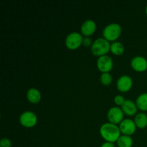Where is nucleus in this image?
Returning <instances> with one entry per match:
<instances>
[{
  "mask_svg": "<svg viewBox=\"0 0 147 147\" xmlns=\"http://www.w3.org/2000/svg\"><path fill=\"white\" fill-rule=\"evenodd\" d=\"M131 67L136 72L142 73L147 70V60L142 56H136L131 62Z\"/></svg>",
  "mask_w": 147,
  "mask_h": 147,
  "instance_id": "10",
  "label": "nucleus"
},
{
  "mask_svg": "<svg viewBox=\"0 0 147 147\" xmlns=\"http://www.w3.org/2000/svg\"><path fill=\"white\" fill-rule=\"evenodd\" d=\"M100 147H115V146H114V144H113V143L106 142L101 145V146Z\"/></svg>",
  "mask_w": 147,
  "mask_h": 147,
  "instance_id": "22",
  "label": "nucleus"
},
{
  "mask_svg": "<svg viewBox=\"0 0 147 147\" xmlns=\"http://www.w3.org/2000/svg\"><path fill=\"white\" fill-rule=\"evenodd\" d=\"M145 11H146V15H147V5H146V9H145Z\"/></svg>",
  "mask_w": 147,
  "mask_h": 147,
  "instance_id": "23",
  "label": "nucleus"
},
{
  "mask_svg": "<svg viewBox=\"0 0 147 147\" xmlns=\"http://www.w3.org/2000/svg\"><path fill=\"white\" fill-rule=\"evenodd\" d=\"M136 104L139 110L142 111H147V93H142L136 100Z\"/></svg>",
  "mask_w": 147,
  "mask_h": 147,
  "instance_id": "15",
  "label": "nucleus"
},
{
  "mask_svg": "<svg viewBox=\"0 0 147 147\" xmlns=\"http://www.w3.org/2000/svg\"><path fill=\"white\" fill-rule=\"evenodd\" d=\"M97 67L102 73H109L113 67L111 57L107 55L99 57L97 60Z\"/></svg>",
  "mask_w": 147,
  "mask_h": 147,
  "instance_id": "7",
  "label": "nucleus"
},
{
  "mask_svg": "<svg viewBox=\"0 0 147 147\" xmlns=\"http://www.w3.org/2000/svg\"><path fill=\"white\" fill-rule=\"evenodd\" d=\"M83 42V37L79 32H72L65 39V46L70 50H76L80 47Z\"/></svg>",
  "mask_w": 147,
  "mask_h": 147,
  "instance_id": "4",
  "label": "nucleus"
},
{
  "mask_svg": "<svg viewBox=\"0 0 147 147\" xmlns=\"http://www.w3.org/2000/svg\"><path fill=\"white\" fill-rule=\"evenodd\" d=\"M124 113L121 109L119 107H112L109 110L107 113V118L109 123L113 124H120L123 120Z\"/></svg>",
  "mask_w": 147,
  "mask_h": 147,
  "instance_id": "6",
  "label": "nucleus"
},
{
  "mask_svg": "<svg viewBox=\"0 0 147 147\" xmlns=\"http://www.w3.org/2000/svg\"><path fill=\"white\" fill-rule=\"evenodd\" d=\"M125 100H126L124 99V98L122 96H121V95H118V96H116L114 98L115 103L116 105H118V106H122L123 104V103L125 102Z\"/></svg>",
  "mask_w": 147,
  "mask_h": 147,
  "instance_id": "20",
  "label": "nucleus"
},
{
  "mask_svg": "<svg viewBox=\"0 0 147 147\" xmlns=\"http://www.w3.org/2000/svg\"><path fill=\"white\" fill-rule=\"evenodd\" d=\"M100 134L106 142H117L121 136V131L119 126L111 123H106L100 126Z\"/></svg>",
  "mask_w": 147,
  "mask_h": 147,
  "instance_id": "1",
  "label": "nucleus"
},
{
  "mask_svg": "<svg viewBox=\"0 0 147 147\" xmlns=\"http://www.w3.org/2000/svg\"><path fill=\"white\" fill-rule=\"evenodd\" d=\"M96 22L92 20H87L82 24L80 27V32L83 35L86 36V37H89L93 35L96 30Z\"/></svg>",
  "mask_w": 147,
  "mask_h": 147,
  "instance_id": "11",
  "label": "nucleus"
},
{
  "mask_svg": "<svg viewBox=\"0 0 147 147\" xmlns=\"http://www.w3.org/2000/svg\"><path fill=\"white\" fill-rule=\"evenodd\" d=\"M134 123L136 127L143 129L147 126V115L144 113H139L134 118Z\"/></svg>",
  "mask_w": 147,
  "mask_h": 147,
  "instance_id": "14",
  "label": "nucleus"
},
{
  "mask_svg": "<svg viewBox=\"0 0 147 147\" xmlns=\"http://www.w3.org/2000/svg\"><path fill=\"white\" fill-rule=\"evenodd\" d=\"M132 86H133V80L130 76L126 75L121 76L116 82L117 89L122 93L129 91L131 89Z\"/></svg>",
  "mask_w": 147,
  "mask_h": 147,
  "instance_id": "8",
  "label": "nucleus"
},
{
  "mask_svg": "<svg viewBox=\"0 0 147 147\" xmlns=\"http://www.w3.org/2000/svg\"><path fill=\"white\" fill-rule=\"evenodd\" d=\"M83 45L85 47H90V46H92L93 42H92L91 39L90 37H86V38H84L83 39Z\"/></svg>",
  "mask_w": 147,
  "mask_h": 147,
  "instance_id": "21",
  "label": "nucleus"
},
{
  "mask_svg": "<svg viewBox=\"0 0 147 147\" xmlns=\"http://www.w3.org/2000/svg\"><path fill=\"white\" fill-rule=\"evenodd\" d=\"M121 34V27L118 23H111L108 24L103 31V38L109 42H113L117 40Z\"/></svg>",
  "mask_w": 147,
  "mask_h": 147,
  "instance_id": "3",
  "label": "nucleus"
},
{
  "mask_svg": "<svg viewBox=\"0 0 147 147\" xmlns=\"http://www.w3.org/2000/svg\"><path fill=\"white\" fill-rule=\"evenodd\" d=\"M20 123L24 127L30 129L37 124V117L32 111H25L20 115Z\"/></svg>",
  "mask_w": 147,
  "mask_h": 147,
  "instance_id": "5",
  "label": "nucleus"
},
{
  "mask_svg": "<svg viewBox=\"0 0 147 147\" xmlns=\"http://www.w3.org/2000/svg\"><path fill=\"white\" fill-rule=\"evenodd\" d=\"M124 47L119 42H114L111 45L110 51L115 55H121L124 53Z\"/></svg>",
  "mask_w": 147,
  "mask_h": 147,
  "instance_id": "17",
  "label": "nucleus"
},
{
  "mask_svg": "<svg viewBox=\"0 0 147 147\" xmlns=\"http://www.w3.org/2000/svg\"><path fill=\"white\" fill-rule=\"evenodd\" d=\"M111 50V44L109 41L103 38L96 39L91 46V52L98 57L106 55Z\"/></svg>",
  "mask_w": 147,
  "mask_h": 147,
  "instance_id": "2",
  "label": "nucleus"
},
{
  "mask_svg": "<svg viewBox=\"0 0 147 147\" xmlns=\"http://www.w3.org/2000/svg\"><path fill=\"white\" fill-rule=\"evenodd\" d=\"M118 147H132L133 139L130 136L122 135L117 141Z\"/></svg>",
  "mask_w": 147,
  "mask_h": 147,
  "instance_id": "16",
  "label": "nucleus"
},
{
  "mask_svg": "<svg viewBox=\"0 0 147 147\" xmlns=\"http://www.w3.org/2000/svg\"><path fill=\"white\" fill-rule=\"evenodd\" d=\"M11 142L7 138H3L0 141V147H11Z\"/></svg>",
  "mask_w": 147,
  "mask_h": 147,
  "instance_id": "19",
  "label": "nucleus"
},
{
  "mask_svg": "<svg viewBox=\"0 0 147 147\" xmlns=\"http://www.w3.org/2000/svg\"><path fill=\"white\" fill-rule=\"evenodd\" d=\"M119 127L121 131V133L123 134V135H126V136H131V135L134 134L137 128L134 121L131 119H123Z\"/></svg>",
  "mask_w": 147,
  "mask_h": 147,
  "instance_id": "9",
  "label": "nucleus"
},
{
  "mask_svg": "<svg viewBox=\"0 0 147 147\" xmlns=\"http://www.w3.org/2000/svg\"><path fill=\"white\" fill-rule=\"evenodd\" d=\"M121 109L125 114L129 116H132L136 114L138 108L136 103L131 100H126L121 106Z\"/></svg>",
  "mask_w": 147,
  "mask_h": 147,
  "instance_id": "12",
  "label": "nucleus"
},
{
  "mask_svg": "<svg viewBox=\"0 0 147 147\" xmlns=\"http://www.w3.org/2000/svg\"><path fill=\"white\" fill-rule=\"evenodd\" d=\"M113 81L112 76L109 73H102L100 76V82L104 86H109Z\"/></svg>",
  "mask_w": 147,
  "mask_h": 147,
  "instance_id": "18",
  "label": "nucleus"
},
{
  "mask_svg": "<svg viewBox=\"0 0 147 147\" xmlns=\"http://www.w3.org/2000/svg\"><path fill=\"white\" fill-rule=\"evenodd\" d=\"M41 93L40 90L37 88H30L29 89L27 93V98L29 101L33 104H37L41 100Z\"/></svg>",
  "mask_w": 147,
  "mask_h": 147,
  "instance_id": "13",
  "label": "nucleus"
}]
</instances>
